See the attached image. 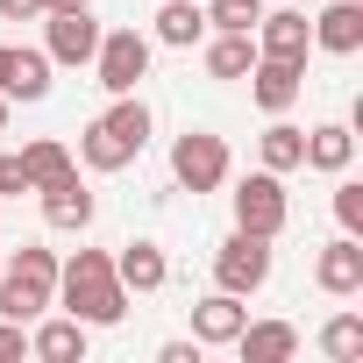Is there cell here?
Here are the masks:
<instances>
[{"instance_id":"33","label":"cell","mask_w":363,"mask_h":363,"mask_svg":"<svg viewBox=\"0 0 363 363\" xmlns=\"http://www.w3.org/2000/svg\"><path fill=\"white\" fill-rule=\"evenodd\" d=\"M8 107H15V100H8V93H0V135H8Z\"/></svg>"},{"instance_id":"23","label":"cell","mask_w":363,"mask_h":363,"mask_svg":"<svg viewBox=\"0 0 363 363\" xmlns=\"http://www.w3.org/2000/svg\"><path fill=\"white\" fill-rule=\"evenodd\" d=\"M250 65H257V36L214 29V43H207V79H250Z\"/></svg>"},{"instance_id":"17","label":"cell","mask_w":363,"mask_h":363,"mask_svg":"<svg viewBox=\"0 0 363 363\" xmlns=\"http://www.w3.org/2000/svg\"><path fill=\"white\" fill-rule=\"evenodd\" d=\"M86 320H72V313H57V320H43L36 313V328H29V356H43V363H86Z\"/></svg>"},{"instance_id":"18","label":"cell","mask_w":363,"mask_h":363,"mask_svg":"<svg viewBox=\"0 0 363 363\" xmlns=\"http://www.w3.org/2000/svg\"><path fill=\"white\" fill-rule=\"evenodd\" d=\"M356 164V128L349 121H320V128H306V157H299V171H349Z\"/></svg>"},{"instance_id":"34","label":"cell","mask_w":363,"mask_h":363,"mask_svg":"<svg viewBox=\"0 0 363 363\" xmlns=\"http://www.w3.org/2000/svg\"><path fill=\"white\" fill-rule=\"evenodd\" d=\"M8 50H15V43H0V79H8Z\"/></svg>"},{"instance_id":"13","label":"cell","mask_w":363,"mask_h":363,"mask_svg":"<svg viewBox=\"0 0 363 363\" xmlns=\"http://www.w3.org/2000/svg\"><path fill=\"white\" fill-rule=\"evenodd\" d=\"M313 50H328V57H356L363 50V0H328L313 15Z\"/></svg>"},{"instance_id":"35","label":"cell","mask_w":363,"mask_h":363,"mask_svg":"<svg viewBox=\"0 0 363 363\" xmlns=\"http://www.w3.org/2000/svg\"><path fill=\"white\" fill-rule=\"evenodd\" d=\"M0 257H8V250H0Z\"/></svg>"},{"instance_id":"8","label":"cell","mask_w":363,"mask_h":363,"mask_svg":"<svg viewBox=\"0 0 363 363\" xmlns=\"http://www.w3.org/2000/svg\"><path fill=\"white\" fill-rule=\"evenodd\" d=\"M250 36H257V57H285V65H306V50H313V22L299 8H264Z\"/></svg>"},{"instance_id":"12","label":"cell","mask_w":363,"mask_h":363,"mask_svg":"<svg viewBox=\"0 0 363 363\" xmlns=\"http://www.w3.org/2000/svg\"><path fill=\"white\" fill-rule=\"evenodd\" d=\"M242 320H250V306L235 299V292H207V299H193V342L200 349H228L235 335H242Z\"/></svg>"},{"instance_id":"4","label":"cell","mask_w":363,"mask_h":363,"mask_svg":"<svg viewBox=\"0 0 363 363\" xmlns=\"http://www.w3.org/2000/svg\"><path fill=\"white\" fill-rule=\"evenodd\" d=\"M214 285L235 292V299H257L271 285V235H250V228H228L221 250H214Z\"/></svg>"},{"instance_id":"14","label":"cell","mask_w":363,"mask_h":363,"mask_svg":"<svg viewBox=\"0 0 363 363\" xmlns=\"http://www.w3.org/2000/svg\"><path fill=\"white\" fill-rule=\"evenodd\" d=\"M114 278H121L128 292H164V285H171V264H164V242H150V235L121 242V250H114Z\"/></svg>"},{"instance_id":"5","label":"cell","mask_w":363,"mask_h":363,"mask_svg":"<svg viewBox=\"0 0 363 363\" xmlns=\"http://www.w3.org/2000/svg\"><path fill=\"white\" fill-rule=\"evenodd\" d=\"M228 200H235V228H250V235H271V242H278V235H285V221H292L285 178H278V171H264V164H257L250 178H235V193H228Z\"/></svg>"},{"instance_id":"16","label":"cell","mask_w":363,"mask_h":363,"mask_svg":"<svg viewBox=\"0 0 363 363\" xmlns=\"http://www.w3.org/2000/svg\"><path fill=\"white\" fill-rule=\"evenodd\" d=\"M150 43H164V50H193V43H207V8H200V0H157Z\"/></svg>"},{"instance_id":"22","label":"cell","mask_w":363,"mask_h":363,"mask_svg":"<svg viewBox=\"0 0 363 363\" xmlns=\"http://www.w3.org/2000/svg\"><path fill=\"white\" fill-rule=\"evenodd\" d=\"M79 157H86V171H100V178L135 164V150H128V143H121L107 121H86V128H79Z\"/></svg>"},{"instance_id":"10","label":"cell","mask_w":363,"mask_h":363,"mask_svg":"<svg viewBox=\"0 0 363 363\" xmlns=\"http://www.w3.org/2000/svg\"><path fill=\"white\" fill-rule=\"evenodd\" d=\"M313 285H320L328 299H356V292H363V242H356V235L320 242V257H313Z\"/></svg>"},{"instance_id":"29","label":"cell","mask_w":363,"mask_h":363,"mask_svg":"<svg viewBox=\"0 0 363 363\" xmlns=\"http://www.w3.org/2000/svg\"><path fill=\"white\" fill-rule=\"evenodd\" d=\"M8 356H29V320H8L0 313V363Z\"/></svg>"},{"instance_id":"15","label":"cell","mask_w":363,"mask_h":363,"mask_svg":"<svg viewBox=\"0 0 363 363\" xmlns=\"http://www.w3.org/2000/svg\"><path fill=\"white\" fill-rule=\"evenodd\" d=\"M242 363H292L299 356V328L292 320H242V335L228 342Z\"/></svg>"},{"instance_id":"32","label":"cell","mask_w":363,"mask_h":363,"mask_svg":"<svg viewBox=\"0 0 363 363\" xmlns=\"http://www.w3.org/2000/svg\"><path fill=\"white\" fill-rule=\"evenodd\" d=\"M43 8H93V0H43Z\"/></svg>"},{"instance_id":"26","label":"cell","mask_w":363,"mask_h":363,"mask_svg":"<svg viewBox=\"0 0 363 363\" xmlns=\"http://www.w3.org/2000/svg\"><path fill=\"white\" fill-rule=\"evenodd\" d=\"M264 15V0H207V29H228V36H250Z\"/></svg>"},{"instance_id":"1","label":"cell","mask_w":363,"mask_h":363,"mask_svg":"<svg viewBox=\"0 0 363 363\" xmlns=\"http://www.w3.org/2000/svg\"><path fill=\"white\" fill-rule=\"evenodd\" d=\"M57 306L86 328H114L128 313V285L114 278V250H79L57 257Z\"/></svg>"},{"instance_id":"31","label":"cell","mask_w":363,"mask_h":363,"mask_svg":"<svg viewBox=\"0 0 363 363\" xmlns=\"http://www.w3.org/2000/svg\"><path fill=\"white\" fill-rule=\"evenodd\" d=\"M157 363H200V342H164Z\"/></svg>"},{"instance_id":"27","label":"cell","mask_w":363,"mask_h":363,"mask_svg":"<svg viewBox=\"0 0 363 363\" xmlns=\"http://www.w3.org/2000/svg\"><path fill=\"white\" fill-rule=\"evenodd\" d=\"M335 221H342V235H363V186L349 171H335Z\"/></svg>"},{"instance_id":"6","label":"cell","mask_w":363,"mask_h":363,"mask_svg":"<svg viewBox=\"0 0 363 363\" xmlns=\"http://www.w3.org/2000/svg\"><path fill=\"white\" fill-rule=\"evenodd\" d=\"M150 57H157V43H150L143 29H100L93 72H100V86H107V93H135V86L150 79Z\"/></svg>"},{"instance_id":"11","label":"cell","mask_w":363,"mask_h":363,"mask_svg":"<svg viewBox=\"0 0 363 363\" xmlns=\"http://www.w3.org/2000/svg\"><path fill=\"white\" fill-rule=\"evenodd\" d=\"M36 200H43V221H50V228H65V235H86V228H93V193H86L79 171L36 186Z\"/></svg>"},{"instance_id":"30","label":"cell","mask_w":363,"mask_h":363,"mask_svg":"<svg viewBox=\"0 0 363 363\" xmlns=\"http://www.w3.org/2000/svg\"><path fill=\"white\" fill-rule=\"evenodd\" d=\"M50 8H43V0H0V22H43Z\"/></svg>"},{"instance_id":"24","label":"cell","mask_w":363,"mask_h":363,"mask_svg":"<svg viewBox=\"0 0 363 363\" xmlns=\"http://www.w3.org/2000/svg\"><path fill=\"white\" fill-rule=\"evenodd\" d=\"M22 171H29V186H50V178L72 171V150H65L57 135H36V143L22 150Z\"/></svg>"},{"instance_id":"20","label":"cell","mask_w":363,"mask_h":363,"mask_svg":"<svg viewBox=\"0 0 363 363\" xmlns=\"http://www.w3.org/2000/svg\"><path fill=\"white\" fill-rule=\"evenodd\" d=\"M299 157H306V128H292L285 114H271V128L257 135V164L285 178V171H299Z\"/></svg>"},{"instance_id":"3","label":"cell","mask_w":363,"mask_h":363,"mask_svg":"<svg viewBox=\"0 0 363 363\" xmlns=\"http://www.w3.org/2000/svg\"><path fill=\"white\" fill-rule=\"evenodd\" d=\"M228 171H235V157H228V135H214V128H186V135H171V178H178V193H221L228 186Z\"/></svg>"},{"instance_id":"9","label":"cell","mask_w":363,"mask_h":363,"mask_svg":"<svg viewBox=\"0 0 363 363\" xmlns=\"http://www.w3.org/2000/svg\"><path fill=\"white\" fill-rule=\"evenodd\" d=\"M299 93H306V65H285V57H257L250 65V100L264 114H292Z\"/></svg>"},{"instance_id":"25","label":"cell","mask_w":363,"mask_h":363,"mask_svg":"<svg viewBox=\"0 0 363 363\" xmlns=\"http://www.w3.org/2000/svg\"><path fill=\"white\" fill-rule=\"evenodd\" d=\"M320 356L356 363V356H363V313H335V320L320 328Z\"/></svg>"},{"instance_id":"7","label":"cell","mask_w":363,"mask_h":363,"mask_svg":"<svg viewBox=\"0 0 363 363\" xmlns=\"http://www.w3.org/2000/svg\"><path fill=\"white\" fill-rule=\"evenodd\" d=\"M93 50H100L93 8H50L43 15V57L50 65H93Z\"/></svg>"},{"instance_id":"2","label":"cell","mask_w":363,"mask_h":363,"mask_svg":"<svg viewBox=\"0 0 363 363\" xmlns=\"http://www.w3.org/2000/svg\"><path fill=\"white\" fill-rule=\"evenodd\" d=\"M43 306H57V250L22 242L0 257V313L8 320H36Z\"/></svg>"},{"instance_id":"21","label":"cell","mask_w":363,"mask_h":363,"mask_svg":"<svg viewBox=\"0 0 363 363\" xmlns=\"http://www.w3.org/2000/svg\"><path fill=\"white\" fill-rule=\"evenodd\" d=\"M100 121H107V128H114V135H121L135 157L150 150V128H157V114H150V100H143V93H114V107H107Z\"/></svg>"},{"instance_id":"28","label":"cell","mask_w":363,"mask_h":363,"mask_svg":"<svg viewBox=\"0 0 363 363\" xmlns=\"http://www.w3.org/2000/svg\"><path fill=\"white\" fill-rule=\"evenodd\" d=\"M22 193H36L22 171V150H0V200H22Z\"/></svg>"},{"instance_id":"19","label":"cell","mask_w":363,"mask_h":363,"mask_svg":"<svg viewBox=\"0 0 363 363\" xmlns=\"http://www.w3.org/2000/svg\"><path fill=\"white\" fill-rule=\"evenodd\" d=\"M50 72H57V65H50L43 50H22V43H15V50H8V79H0V93H8V100H50Z\"/></svg>"}]
</instances>
